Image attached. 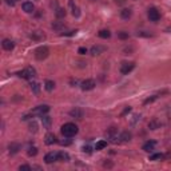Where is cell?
<instances>
[{"instance_id":"obj_3","label":"cell","mask_w":171,"mask_h":171,"mask_svg":"<svg viewBox=\"0 0 171 171\" xmlns=\"http://www.w3.org/2000/svg\"><path fill=\"white\" fill-rule=\"evenodd\" d=\"M33 54H35L36 60H44V59H47V56L50 55V50H48V47H45V45H40V47L36 48Z\"/></svg>"},{"instance_id":"obj_30","label":"cell","mask_w":171,"mask_h":171,"mask_svg":"<svg viewBox=\"0 0 171 171\" xmlns=\"http://www.w3.org/2000/svg\"><path fill=\"white\" fill-rule=\"evenodd\" d=\"M28 128H30L31 132H36V131H38V123H36L35 120H32L30 124H28Z\"/></svg>"},{"instance_id":"obj_23","label":"cell","mask_w":171,"mask_h":171,"mask_svg":"<svg viewBox=\"0 0 171 171\" xmlns=\"http://www.w3.org/2000/svg\"><path fill=\"white\" fill-rule=\"evenodd\" d=\"M51 27H52L55 31H58V32H60V31H63V30H64V24H63V22H54L52 24H51Z\"/></svg>"},{"instance_id":"obj_28","label":"cell","mask_w":171,"mask_h":171,"mask_svg":"<svg viewBox=\"0 0 171 171\" xmlns=\"http://www.w3.org/2000/svg\"><path fill=\"white\" fill-rule=\"evenodd\" d=\"M59 161L68 162V161H70V155H68L67 152H64V151H59Z\"/></svg>"},{"instance_id":"obj_6","label":"cell","mask_w":171,"mask_h":171,"mask_svg":"<svg viewBox=\"0 0 171 171\" xmlns=\"http://www.w3.org/2000/svg\"><path fill=\"white\" fill-rule=\"evenodd\" d=\"M147 16H149L150 22L156 23V22H159V19H161V12H159L155 7H150L149 11H147Z\"/></svg>"},{"instance_id":"obj_38","label":"cell","mask_w":171,"mask_h":171,"mask_svg":"<svg viewBox=\"0 0 171 171\" xmlns=\"http://www.w3.org/2000/svg\"><path fill=\"white\" fill-rule=\"evenodd\" d=\"M115 3H116L118 5H124V4L127 3V0H115Z\"/></svg>"},{"instance_id":"obj_12","label":"cell","mask_w":171,"mask_h":171,"mask_svg":"<svg viewBox=\"0 0 171 171\" xmlns=\"http://www.w3.org/2000/svg\"><path fill=\"white\" fill-rule=\"evenodd\" d=\"M106 51V47L104 45H92L91 47V50H90V52H91V55H94V56H96V55H100L102 52H104Z\"/></svg>"},{"instance_id":"obj_22","label":"cell","mask_w":171,"mask_h":171,"mask_svg":"<svg viewBox=\"0 0 171 171\" xmlns=\"http://www.w3.org/2000/svg\"><path fill=\"white\" fill-rule=\"evenodd\" d=\"M70 7L72 8V15L75 16V18H79V16H80V8H79L78 5H75V4H74V1H72V0H71V1H70Z\"/></svg>"},{"instance_id":"obj_13","label":"cell","mask_w":171,"mask_h":171,"mask_svg":"<svg viewBox=\"0 0 171 171\" xmlns=\"http://www.w3.org/2000/svg\"><path fill=\"white\" fill-rule=\"evenodd\" d=\"M70 115L72 116V118L82 119V118H83V115H84V111L82 110V108H79V107H75L74 110H71V111H70Z\"/></svg>"},{"instance_id":"obj_32","label":"cell","mask_w":171,"mask_h":171,"mask_svg":"<svg viewBox=\"0 0 171 171\" xmlns=\"http://www.w3.org/2000/svg\"><path fill=\"white\" fill-rule=\"evenodd\" d=\"M27 154H28V156H35L36 154H38V149H36L35 146H32V147H30L27 151Z\"/></svg>"},{"instance_id":"obj_7","label":"cell","mask_w":171,"mask_h":171,"mask_svg":"<svg viewBox=\"0 0 171 171\" xmlns=\"http://www.w3.org/2000/svg\"><path fill=\"white\" fill-rule=\"evenodd\" d=\"M134 68H135V63L134 62H123L120 65V74L122 75H128Z\"/></svg>"},{"instance_id":"obj_41","label":"cell","mask_w":171,"mask_h":171,"mask_svg":"<svg viewBox=\"0 0 171 171\" xmlns=\"http://www.w3.org/2000/svg\"><path fill=\"white\" fill-rule=\"evenodd\" d=\"M5 3H7L8 5H15L16 0H5Z\"/></svg>"},{"instance_id":"obj_17","label":"cell","mask_w":171,"mask_h":171,"mask_svg":"<svg viewBox=\"0 0 171 171\" xmlns=\"http://www.w3.org/2000/svg\"><path fill=\"white\" fill-rule=\"evenodd\" d=\"M20 149H22V146L19 143H16V142H12V143L8 146V151H10L11 155H15V154H18L19 151H20Z\"/></svg>"},{"instance_id":"obj_19","label":"cell","mask_w":171,"mask_h":171,"mask_svg":"<svg viewBox=\"0 0 171 171\" xmlns=\"http://www.w3.org/2000/svg\"><path fill=\"white\" fill-rule=\"evenodd\" d=\"M44 142H45V144H48V146H52L54 143H56V135L55 134H52V132H48L47 135H45V138H44Z\"/></svg>"},{"instance_id":"obj_5","label":"cell","mask_w":171,"mask_h":171,"mask_svg":"<svg viewBox=\"0 0 171 171\" xmlns=\"http://www.w3.org/2000/svg\"><path fill=\"white\" fill-rule=\"evenodd\" d=\"M48 111H50V106H47V104H42V106H38V107L33 108V110L31 111V114H32L33 116H42V115L48 114Z\"/></svg>"},{"instance_id":"obj_42","label":"cell","mask_w":171,"mask_h":171,"mask_svg":"<svg viewBox=\"0 0 171 171\" xmlns=\"http://www.w3.org/2000/svg\"><path fill=\"white\" fill-rule=\"evenodd\" d=\"M92 1H95V0H92Z\"/></svg>"},{"instance_id":"obj_15","label":"cell","mask_w":171,"mask_h":171,"mask_svg":"<svg viewBox=\"0 0 171 171\" xmlns=\"http://www.w3.org/2000/svg\"><path fill=\"white\" fill-rule=\"evenodd\" d=\"M1 45L5 51H12L13 48H15V43L11 40V39H3Z\"/></svg>"},{"instance_id":"obj_11","label":"cell","mask_w":171,"mask_h":171,"mask_svg":"<svg viewBox=\"0 0 171 171\" xmlns=\"http://www.w3.org/2000/svg\"><path fill=\"white\" fill-rule=\"evenodd\" d=\"M131 138H132V134H131L130 131H123V132L119 134V142H122V143H127V142H130Z\"/></svg>"},{"instance_id":"obj_37","label":"cell","mask_w":171,"mask_h":171,"mask_svg":"<svg viewBox=\"0 0 171 171\" xmlns=\"http://www.w3.org/2000/svg\"><path fill=\"white\" fill-rule=\"evenodd\" d=\"M78 52L80 54V55H86V54H87V48H86V47H80L78 50Z\"/></svg>"},{"instance_id":"obj_16","label":"cell","mask_w":171,"mask_h":171,"mask_svg":"<svg viewBox=\"0 0 171 171\" xmlns=\"http://www.w3.org/2000/svg\"><path fill=\"white\" fill-rule=\"evenodd\" d=\"M22 8L25 13H32L33 11H35V5H33L31 1H24L22 4Z\"/></svg>"},{"instance_id":"obj_40","label":"cell","mask_w":171,"mask_h":171,"mask_svg":"<svg viewBox=\"0 0 171 171\" xmlns=\"http://www.w3.org/2000/svg\"><path fill=\"white\" fill-rule=\"evenodd\" d=\"M83 151H84V152H88V154H90V152H91V147L88 146V144H87V146H83Z\"/></svg>"},{"instance_id":"obj_31","label":"cell","mask_w":171,"mask_h":171,"mask_svg":"<svg viewBox=\"0 0 171 171\" xmlns=\"http://www.w3.org/2000/svg\"><path fill=\"white\" fill-rule=\"evenodd\" d=\"M118 38L122 39V40H126V39L130 38V35H128V32H126V31H120V32H118Z\"/></svg>"},{"instance_id":"obj_35","label":"cell","mask_w":171,"mask_h":171,"mask_svg":"<svg viewBox=\"0 0 171 171\" xmlns=\"http://www.w3.org/2000/svg\"><path fill=\"white\" fill-rule=\"evenodd\" d=\"M158 98V95H152L151 96V98H149V99H146V100H144V104H149V103H152L154 100H155V99Z\"/></svg>"},{"instance_id":"obj_36","label":"cell","mask_w":171,"mask_h":171,"mask_svg":"<svg viewBox=\"0 0 171 171\" xmlns=\"http://www.w3.org/2000/svg\"><path fill=\"white\" fill-rule=\"evenodd\" d=\"M76 32H78V31H68V32H63V33H62V36H72V35H75Z\"/></svg>"},{"instance_id":"obj_2","label":"cell","mask_w":171,"mask_h":171,"mask_svg":"<svg viewBox=\"0 0 171 171\" xmlns=\"http://www.w3.org/2000/svg\"><path fill=\"white\" fill-rule=\"evenodd\" d=\"M35 75H36V71L33 70L32 67H27V68H24V70H22L18 72L19 78L27 79V80H32V79L35 78Z\"/></svg>"},{"instance_id":"obj_1","label":"cell","mask_w":171,"mask_h":171,"mask_svg":"<svg viewBox=\"0 0 171 171\" xmlns=\"http://www.w3.org/2000/svg\"><path fill=\"white\" fill-rule=\"evenodd\" d=\"M60 131H62V134H63V136H65V138H72V136H75L76 134H78L79 128L75 123L68 122V123H64L63 126H62Z\"/></svg>"},{"instance_id":"obj_29","label":"cell","mask_w":171,"mask_h":171,"mask_svg":"<svg viewBox=\"0 0 171 171\" xmlns=\"http://www.w3.org/2000/svg\"><path fill=\"white\" fill-rule=\"evenodd\" d=\"M55 15H56V18H58V19H62V18H64V16H65V11L63 10V8L58 7L55 10Z\"/></svg>"},{"instance_id":"obj_26","label":"cell","mask_w":171,"mask_h":171,"mask_svg":"<svg viewBox=\"0 0 171 171\" xmlns=\"http://www.w3.org/2000/svg\"><path fill=\"white\" fill-rule=\"evenodd\" d=\"M31 90H32L33 94H39L40 92V84L38 83V82H31Z\"/></svg>"},{"instance_id":"obj_27","label":"cell","mask_w":171,"mask_h":171,"mask_svg":"<svg viewBox=\"0 0 171 171\" xmlns=\"http://www.w3.org/2000/svg\"><path fill=\"white\" fill-rule=\"evenodd\" d=\"M44 88L48 91V92H51V91L55 88V83H54L52 80H45V83H44Z\"/></svg>"},{"instance_id":"obj_33","label":"cell","mask_w":171,"mask_h":171,"mask_svg":"<svg viewBox=\"0 0 171 171\" xmlns=\"http://www.w3.org/2000/svg\"><path fill=\"white\" fill-rule=\"evenodd\" d=\"M164 155L163 154H154V155L150 156V161H158V159H163Z\"/></svg>"},{"instance_id":"obj_21","label":"cell","mask_w":171,"mask_h":171,"mask_svg":"<svg viewBox=\"0 0 171 171\" xmlns=\"http://www.w3.org/2000/svg\"><path fill=\"white\" fill-rule=\"evenodd\" d=\"M162 123L158 120V119H152V120L149 122V128L150 130H158V128H161Z\"/></svg>"},{"instance_id":"obj_39","label":"cell","mask_w":171,"mask_h":171,"mask_svg":"<svg viewBox=\"0 0 171 171\" xmlns=\"http://www.w3.org/2000/svg\"><path fill=\"white\" fill-rule=\"evenodd\" d=\"M78 83H79V82L76 80V79H71V80H70V84L72 86V87H75V86H78Z\"/></svg>"},{"instance_id":"obj_9","label":"cell","mask_w":171,"mask_h":171,"mask_svg":"<svg viewBox=\"0 0 171 171\" xmlns=\"http://www.w3.org/2000/svg\"><path fill=\"white\" fill-rule=\"evenodd\" d=\"M59 161V152H48L47 155L44 156V162L45 163H54V162Z\"/></svg>"},{"instance_id":"obj_20","label":"cell","mask_w":171,"mask_h":171,"mask_svg":"<svg viewBox=\"0 0 171 171\" xmlns=\"http://www.w3.org/2000/svg\"><path fill=\"white\" fill-rule=\"evenodd\" d=\"M131 16H132V10L131 8H123L120 11V18L124 19V20H128Z\"/></svg>"},{"instance_id":"obj_34","label":"cell","mask_w":171,"mask_h":171,"mask_svg":"<svg viewBox=\"0 0 171 171\" xmlns=\"http://www.w3.org/2000/svg\"><path fill=\"white\" fill-rule=\"evenodd\" d=\"M19 170L20 171H31L32 170V167H31L30 164H22V166L19 167Z\"/></svg>"},{"instance_id":"obj_25","label":"cell","mask_w":171,"mask_h":171,"mask_svg":"<svg viewBox=\"0 0 171 171\" xmlns=\"http://www.w3.org/2000/svg\"><path fill=\"white\" fill-rule=\"evenodd\" d=\"M98 36L102 39H108V38H111V32L108 30H100L98 32Z\"/></svg>"},{"instance_id":"obj_8","label":"cell","mask_w":171,"mask_h":171,"mask_svg":"<svg viewBox=\"0 0 171 171\" xmlns=\"http://www.w3.org/2000/svg\"><path fill=\"white\" fill-rule=\"evenodd\" d=\"M95 86H96V83L94 79H86V80H83L80 83V88L83 91H91L95 88Z\"/></svg>"},{"instance_id":"obj_4","label":"cell","mask_w":171,"mask_h":171,"mask_svg":"<svg viewBox=\"0 0 171 171\" xmlns=\"http://www.w3.org/2000/svg\"><path fill=\"white\" fill-rule=\"evenodd\" d=\"M106 138L108 139V142H111V143H118L119 142V135H118V130H116V127L107 128Z\"/></svg>"},{"instance_id":"obj_18","label":"cell","mask_w":171,"mask_h":171,"mask_svg":"<svg viewBox=\"0 0 171 171\" xmlns=\"http://www.w3.org/2000/svg\"><path fill=\"white\" fill-rule=\"evenodd\" d=\"M155 146H156V142L155 141H149V142H146V143L142 146V150H144L146 152H151V151H154Z\"/></svg>"},{"instance_id":"obj_14","label":"cell","mask_w":171,"mask_h":171,"mask_svg":"<svg viewBox=\"0 0 171 171\" xmlns=\"http://www.w3.org/2000/svg\"><path fill=\"white\" fill-rule=\"evenodd\" d=\"M40 119H42V124H43V127L44 128H51V126H52V119H51V116H48L47 114L45 115H42L40 116Z\"/></svg>"},{"instance_id":"obj_24","label":"cell","mask_w":171,"mask_h":171,"mask_svg":"<svg viewBox=\"0 0 171 171\" xmlns=\"http://www.w3.org/2000/svg\"><path fill=\"white\" fill-rule=\"evenodd\" d=\"M107 147V141H99V142H96V144H95V149L96 151H100V150H103V149H106Z\"/></svg>"},{"instance_id":"obj_10","label":"cell","mask_w":171,"mask_h":171,"mask_svg":"<svg viewBox=\"0 0 171 171\" xmlns=\"http://www.w3.org/2000/svg\"><path fill=\"white\" fill-rule=\"evenodd\" d=\"M30 38L32 39V40H35V42H42L43 39L45 38V35L42 32V31L36 30V31H32V32L30 33Z\"/></svg>"}]
</instances>
